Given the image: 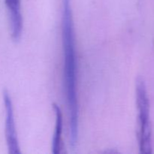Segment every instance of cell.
<instances>
[{
	"instance_id": "6da1fadb",
	"label": "cell",
	"mask_w": 154,
	"mask_h": 154,
	"mask_svg": "<svg viewBox=\"0 0 154 154\" xmlns=\"http://www.w3.org/2000/svg\"><path fill=\"white\" fill-rule=\"evenodd\" d=\"M62 39L63 77L70 123V144L75 147L78 135V104L77 94V56L71 0H62Z\"/></svg>"
},
{
	"instance_id": "7a4b0ae2",
	"label": "cell",
	"mask_w": 154,
	"mask_h": 154,
	"mask_svg": "<svg viewBox=\"0 0 154 154\" xmlns=\"http://www.w3.org/2000/svg\"><path fill=\"white\" fill-rule=\"evenodd\" d=\"M136 102L138 112V144L141 153L152 152L151 126L150 121V103L147 88L142 78L136 81Z\"/></svg>"
},
{
	"instance_id": "3957f363",
	"label": "cell",
	"mask_w": 154,
	"mask_h": 154,
	"mask_svg": "<svg viewBox=\"0 0 154 154\" xmlns=\"http://www.w3.org/2000/svg\"><path fill=\"white\" fill-rule=\"evenodd\" d=\"M3 102H4L5 111V138L8 152L12 154L20 153L19 141L15 126L14 114L12 104L11 98L7 91L3 93Z\"/></svg>"
},
{
	"instance_id": "277c9868",
	"label": "cell",
	"mask_w": 154,
	"mask_h": 154,
	"mask_svg": "<svg viewBox=\"0 0 154 154\" xmlns=\"http://www.w3.org/2000/svg\"><path fill=\"white\" fill-rule=\"evenodd\" d=\"M5 2L8 11L12 38L18 41L20 38L23 30L21 0H5Z\"/></svg>"
},
{
	"instance_id": "5b68a950",
	"label": "cell",
	"mask_w": 154,
	"mask_h": 154,
	"mask_svg": "<svg viewBox=\"0 0 154 154\" xmlns=\"http://www.w3.org/2000/svg\"><path fill=\"white\" fill-rule=\"evenodd\" d=\"M54 112L56 116L55 131L52 141V153L58 154L61 152L62 149V134H63V118L61 109L57 104H54Z\"/></svg>"
}]
</instances>
